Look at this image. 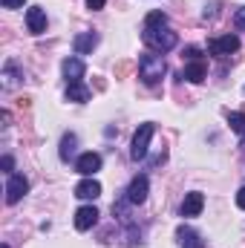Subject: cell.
Returning a JSON list of instances; mask_svg holds the SVG:
<instances>
[{
  "label": "cell",
  "instance_id": "cell-11",
  "mask_svg": "<svg viewBox=\"0 0 245 248\" xmlns=\"http://www.w3.org/2000/svg\"><path fill=\"white\" fill-rule=\"evenodd\" d=\"M202 208H205V196L199 190H190L182 202V217H199Z\"/></svg>",
  "mask_w": 245,
  "mask_h": 248
},
{
  "label": "cell",
  "instance_id": "cell-10",
  "mask_svg": "<svg viewBox=\"0 0 245 248\" xmlns=\"http://www.w3.org/2000/svg\"><path fill=\"white\" fill-rule=\"evenodd\" d=\"M26 26H29L32 35H44V32H46V12H44L41 6H32V9L26 12Z\"/></svg>",
  "mask_w": 245,
  "mask_h": 248
},
{
  "label": "cell",
  "instance_id": "cell-1",
  "mask_svg": "<svg viewBox=\"0 0 245 248\" xmlns=\"http://www.w3.org/2000/svg\"><path fill=\"white\" fill-rule=\"evenodd\" d=\"M141 41L150 46V52H159V55H165V52H170L176 44H179V38H176V32L173 29H168V23H156V26H144V32H141Z\"/></svg>",
  "mask_w": 245,
  "mask_h": 248
},
{
  "label": "cell",
  "instance_id": "cell-12",
  "mask_svg": "<svg viewBox=\"0 0 245 248\" xmlns=\"http://www.w3.org/2000/svg\"><path fill=\"white\" fill-rule=\"evenodd\" d=\"M61 69H63V78L69 81V84H75V81H81L84 78V61L81 58H66V61L61 63Z\"/></svg>",
  "mask_w": 245,
  "mask_h": 248
},
{
  "label": "cell",
  "instance_id": "cell-3",
  "mask_svg": "<svg viewBox=\"0 0 245 248\" xmlns=\"http://www.w3.org/2000/svg\"><path fill=\"white\" fill-rule=\"evenodd\" d=\"M153 133H156V127H153V124H141V127L136 130L133 144H130V159H136V162H138V159H144V156H147Z\"/></svg>",
  "mask_w": 245,
  "mask_h": 248
},
{
  "label": "cell",
  "instance_id": "cell-8",
  "mask_svg": "<svg viewBox=\"0 0 245 248\" xmlns=\"http://www.w3.org/2000/svg\"><path fill=\"white\" fill-rule=\"evenodd\" d=\"M95 46H98V32H81V35L72 38V49H75V55H90Z\"/></svg>",
  "mask_w": 245,
  "mask_h": 248
},
{
  "label": "cell",
  "instance_id": "cell-16",
  "mask_svg": "<svg viewBox=\"0 0 245 248\" xmlns=\"http://www.w3.org/2000/svg\"><path fill=\"white\" fill-rule=\"evenodd\" d=\"M92 98V93H90V87H84L81 81H75V84H69L66 87V101H75V104H87Z\"/></svg>",
  "mask_w": 245,
  "mask_h": 248
},
{
  "label": "cell",
  "instance_id": "cell-4",
  "mask_svg": "<svg viewBox=\"0 0 245 248\" xmlns=\"http://www.w3.org/2000/svg\"><path fill=\"white\" fill-rule=\"evenodd\" d=\"M26 193H29V179H26L23 173H9V179H6V202L15 205V202H20Z\"/></svg>",
  "mask_w": 245,
  "mask_h": 248
},
{
  "label": "cell",
  "instance_id": "cell-13",
  "mask_svg": "<svg viewBox=\"0 0 245 248\" xmlns=\"http://www.w3.org/2000/svg\"><path fill=\"white\" fill-rule=\"evenodd\" d=\"M176 237H179V246L182 248H205V240L193 228H187V225H179L176 228Z\"/></svg>",
  "mask_w": 245,
  "mask_h": 248
},
{
  "label": "cell",
  "instance_id": "cell-22",
  "mask_svg": "<svg viewBox=\"0 0 245 248\" xmlns=\"http://www.w3.org/2000/svg\"><path fill=\"white\" fill-rule=\"evenodd\" d=\"M0 3H3V9H20L26 0H0Z\"/></svg>",
  "mask_w": 245,
  "mask_h": 248
},
{
  "label": "cell",
  "instance_id": "cell-18",
  "mask_svg": "<svg viewBox=\"0 0 245 248\" xmlns=\"http://www.w3.org/2000/svg\"><path fill=\"white\" fill-rule=\"evenodd\" d=\"M228 124H231V130H237L240 136H245V116L243 113H231L228 116Z\"/></svg>",
  "mask_w": 245,
  "mask_h": 248
},
{
  "label": "cell",
  "instance_id": "cell-2",
  "mask_svg": "<svg viewBox=\"0 0 245 248\" xmlns=\"http://www.w3.org/2000/svg\"><path fill=\"white\" fill-rule=\"evenodd\" d=\"M165 72H168V63H165V58H162L159 52H150V55H141V61H138V78H141V81H144L147 87H153V84H159Z\"/></svg>",
  "mask_w": 245,
  "mask_h": 248
},
{
  "label": "cell",
  "instance_id": "cell-21",
  "mask_svg": "<svg viewBox=\"0 0 245 248\" xmlns=\"http://www.w3.org/2000/svg\"><path fill=\"white\" fill-rule=\"evenodd\" d=\"M199 55H202V52H199V46H187V49H184V55H182V58H187V61H202Z\"/></svg>",
  "mask_w": 245,
  "mask_h": 248
},
{
  "label": "cell",
  "instance_id": "cell-9",
  "mask_svg": "<svg viewBox=\"0 0 245 248\" xmlns=\"http://www.w3.org/2000/svg\"><path fill=\"white\" fill-rule=\"evenodd\" d=\"M95 222H98V208L95 205H84V208L75 211V228L78 231H90Z\"/></svg>",
  "mask_w": 245,
  "mask_h": 248
},
{
  "label": "cell",
  "instance_id": "cell-15",
  "mask_svg": "<svg viewBox=\"0 0 245 248\" xmlns=\"http://www.w3.org/2000/svg\"><path fill=\"white\" fill-rule=\"evenodd\" d=\"M75 196H78V199H98V196H101V185H98V179L87 176L84 182H78V187H75Z\"/></svg>",
  "mask_w": 245,
  "mask_h": 248
},
{
  "label": "cell",
  "instance_id": "cell-26",
  "mask_svg": "<svg viewBox=\"0 0 245 248\" xmlns=\"http://www.w3.org/2000/svg\"><path fill=\"white\" fill-rule=\"evenodd\" d=\"M237 205L245 211V187H240V193H237Z\"/></svg>",
  "mask_w": 245,
  "mask_h": 248
},
{
  "label": "cell",
  "instance_id": "cell-19",
  "mask_svg": "<svg viewBox=\"0 0 245 248\" xmlns=\"http://www.w3.org/2000/svg\"><path fill=\"white\" fill-rule=\"evenodd\" d=\"M156 23H168V15H165V12H159V9L147 15V20H144V26H156Z\"/></svg>",
  "mask_w": 245,
  "mask_h": 248
},
{
  "label": "cell",
  "instance_id": "cell-5",
  "mask_svg": "<svg viewBox=\"0 0 245 248\" xmlns=\"http://www.w3.org/2000/svg\"><path fill=\"white\" fill-rule=\"evenodd\" d=\"M147 190H150V182H147V176L141 173V176H133V182L127 185L124 196H127L130 205H141V202L147 199Z\"/></svg>",
  "mask_w": 245,
  "mask_h": 248
},
{
  "label": "cell",
  "instance_id": "cell-27",
  "mask_svg": "<svg viewBox=\"0 0 245 248\" xmlns=\"http://www.w3.org/2000/svg\"><path fill=\"white\" fill-rule=\"evenodd\" d=\"M3 248H9V246H3Z\"/></svg>",
  "mask_w": 245,
  "mask_h": 248
},
{
  "label": "cell",
  "instance_id": "cell-23",
  "mask_svg": "<svg viewBox=\"0 0 245 248\" xmlns=\"http://www.w3.org/2000/svg\"><path fill=\"white\" fill-rule=\"evenodd\" d=\"M0 168H3L6 173H12V168H15V162H12V156H3V162H0Z\"/></svg>",
  "mask_w": 245,
  "mask_h": 248
},
{
  "label": "cell",
  "instance_id": "cell-24",
  "mask_svg": "<svg viewBox=\"0 0 245 248\" xmlns=\"http://www.w3.org/2000/svg\"><path fill=\"white\" fill-rule=\"evenodd\" d=\"M104 3H107V0H87V9L98 12V9H104Z\"/></svg>",
  "mask_w": 245,
  "mask_h": 248
},
{
  "label": "cell",
  "instance_id": "cell-7",
  "mask_svg": "<svg viewBox=\"0 0 245 248\" xmlns=\"http://www.w3.org/2000/svg\"><path fill=\"white\" fill-rule=\"evenodd\" d=\"M75 170L81 173V176H92V173H98L101 170V156L98 153H81L78 156V162H75Z\"/></svg>",
  "mask_w": 245,
  "mask_h": 248
},
{
  "label": "cell",
  "instance_id": "cell-14",
  "mask_svg": "<svg viewBox=\"0 0 245 248\" xmlns=\"http://www.w3.org/2000/svg\"><path fill=\"white\" fill-rule=\"evenodd\" d=\"M182 78H187L190 84H202V81L208 78V66H205V61H190L182 69Z\"/></svg>",
  "mask_w": 245,
  "mask_h": 248
},
{
  "label": "cell",
  "instance_id": "cell-17",
  "mask_svg": "<svg viewBox=\"0 0 245 248\" xmlns=\"http://www.w3.org/2000/svg\"><path fill=\"white\" fill-rule=\"evenodd\" d=\"M75 147H78V139H75V133H63V139H61V159L63 162H69L72 156H75Z\"/></svg>",
  "mask_w": 245,
  "mask_h": 248
},
{
  "label": "cell",
  "instance_id": "cell-25",
  "mask_svg": "<svg viewBox=\"0 0 245 248\" xmlns=\"http://www.w3.org/2000/svg\"><path fill=\"white\" fill-rule=\"evenodd\" d=\"M127 72H130V63H127V61H124V63H119V66H116V75H119V78H124Z\"/></svg>",
  "mask_w": 245,
  "mask_h": 248
},
{
  "label": "cell",
  "instance_id": "cell-6",
  "mask_svg": "<svg viewBox=\"0 0 245 248\" xmlns=\"http://www.w3.org/2000/svg\"><path fill=\"white\" fill-rule=\"evenodd\" d=\"M208 49H211V55L225 58V55H231V52H237V49H240V38H237V35H222V38H214V41L208 44Z\"/></svg>",
  "mask_w": 245,
  "mask_h": 248
},
{
  "label": "cell",
  "instance_id": "cell-20",
  "mask_svg": "<svg viewBox=\"0 0 245 248\" xmlns=\"http://www.w3.org/2000/svg\"><path fill=\"white\" fill-rule=\"evenodd\" d=\"M234 26H237L240 32H245V6L243 9H237V15H234Z\"/></svg>",
  "mask_w": 245,
  "mask_h": 248
}]
</instances>
